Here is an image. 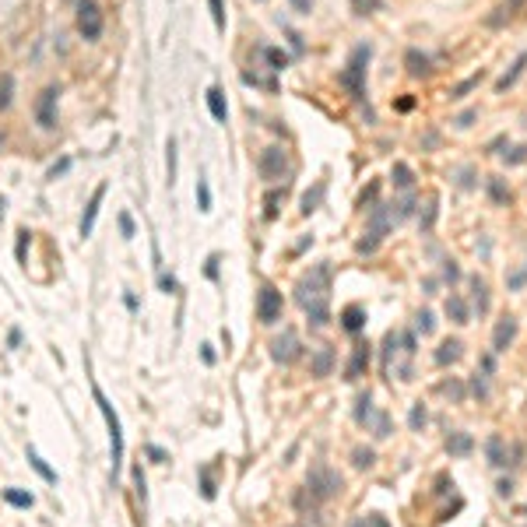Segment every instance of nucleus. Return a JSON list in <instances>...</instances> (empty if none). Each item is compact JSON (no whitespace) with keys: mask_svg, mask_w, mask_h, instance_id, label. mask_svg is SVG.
I'll use <instances>...</instances> for the list:
<instances>
[{"mask_svg":"<svg viewBox=\"0 0 527 527\" xmlns=\"http://www.w3.org/2000/svg\"><path fill=\"white\" fill-rule=\"evenodd\" d=\"M330 282H334V274L327 260L313 264L295 282V302L302 306V313L309 317L313 327H324L330 320Z\"/></svg>","mask_w":527,"mask_h":527,"instance_id":"nucleus-1","label":"nucleus"},{"mask_svg":"<svg viewBox=\"0 0 527 527\" xmlns=\"http://www.w3.org/2000/svg\"><path fill=\"white\" fill-rule=\"evenodd\" d=\"M91 397H96V405H99V412H102V422H106V429H109V457H113V478L120 475V468H123V425H120V415H116V408H113V401L106 397V390L91 380Z\"/></svg>","mask_w":527,"mask_h":527,"instance_id":"nucleus-2","label":"nucleus"},{"mask_svg":"<svg viewBox=\"0 0 527 527\" xmlns=\"http://www.w3.org/2000/svg\"><path fill=\"white\" fill-rule=\"evenodd\" d=\"M369 56H373V46H369V43L355 46L352 56H348V64H345V71L337 74V81L348 88V96H352L355 102H366V71H369Z\"/></svg>","mask_w":527,"mask_h":527,"instance_id":"nucleus-3","label":"nucleus"},{"mask_svg":"<svg viewBox=\"0 0 527 527\" xmlns=\"http://www.w3.org/2000/svg\"><path fill=\"white\" fill-rule=\"evenodd\" d=\"M390 225H394V211H390V204H373L369 208V225H366V236L355 243V250L359 254H377L380 250V243L387 239V232H390Z\"/></svg>","mask_w":527,"mask_h":527,"instance_id":"nucleus-4","label":"nucleus"},{"mask_svg":"<svg viewBox=\"0 0 527 527\" xmlns=\"http://www.w3.org/2000/svg\"><path fill=\"white\" fill-rule=\"evenodd\" d=\"M341 489H345V478H341V475L330 468V464L317 460L313 468H309V475H306V492L313 495L317 503L334 500V495H341Z\"/></svg>","mask_w":527,"mask_h":527,"instance_id":"nucleus-5","label":"nucleus"},{"mask_svg":"<svg viewBox=\"0 0 527 527\" xmlns=\"http://www.w3.org/2000/svg\"><path fill=\"white\" fill-rule=\"evenodd\" d=\"M355 422H359V425H366V429L373 432L377 440H387L390 432H394V425H390V415L373 408V394H369V390H366V394L355 401Z\"/></svg>","mask_w":527,"mask_h":527,"instance_id":"nucleus-6","label":"nucleus"},{"mask_svg":"<svg viewBox=\"0 0 527 527\" xmlns=\"http://www.w3.org/2000/svg\"><path fill=\"white\" fill-rule=\"evenodd\" d=\"M257 172H260L264 183H278V179H285V176L292 172V166H289V151H285V148H278V144L264 148V151H260V159H257Z\"/></svg>","mask_w":527,"mask_h":527,"instance_id":"nucleus-7","label":"nucleus"},{"mask_svg":"<svg viewBox=\"0 0 527 527\" xmlns=\"http://www.w3.org/2000/svg\"><path fill=\"white\" fill-rule=\"evenodd\" d=\"M106 28V18H102V8L96 0H78V32L85 43H96Z\"/></svg>","mask_w":527,"mask_h":527,"instance_id":"nucleus-8","label":"nucleus"},{"mask_svg":"<svg viewBox=\"0 0 527 527\" xmlns=\"http://www.w3.org/2000/svg\"><path fill=\"white\" fill-rule=\"evenodd\" d=\"M271 359H274L278 366H295V362L302 359V341H299L295 327H285L282 334L271 341Z\"/></svg>","mask_w":527,"mask_h":527,"instance_id":"nucleus-9","label":"nucleus"},{"mask_svg":"<svg viewBox=\"0 0 527 527\" xmlns=\"http://www.w3.org/2000/svg\"><path fill=\"white\" fill-rule=\"evenodd\" d=\"M282 309H285L282 292H278L274 285H260V292H257V320L264 327H271V324L282 320Z\"/></svg>","mask_w":527,"mask_h":527,"instance_id":"nucleus-10","label":"nucleus"},{"mask_svg":"<svg viewBox=\"0 0 527 527\" xmlns=\"http://www.w3.org/2000/svg\"><path fill=\"white\" fill-rule=\"evenodd\" d=\"M56 102H60V85L43 88V96L36 102V123H39L43 131H53L56 127Z\"/></svg>","mask_w":527,"mask_h":527,"instance_id":"nucleus-11","label":"nucleus"},{"mask_svg":"<svg viewBox=\"0 0 527 527\" xmlns=\"http://www.w3.org/2000/svg\"><path fill=\"white\" fill-rule=\"evenodd\" d=\"M106 183H99L96 190H91V197H88V204H85V214H81V225H78V232H81V239H88L91 236V229H96V218H99V208H102V201H106Z\"/></svg>","mask_w":527,"mask_h":527,"instance_id":"nucleus-12","label":"nucleus"},{"mask_svg":"<svg viewBox=\"0 0 527 527\" xmlns=\"http://www.w3.org/2000/svg\"><path fill=\"white\" fill-rule=\"evenodd\" d=\"M369 359H373V348L366 345V341H359L355 345V352H352V359H348V366H345V380L348 383H355L366 369H369Z\"/></svg>","mask_w":527,"mask_h":527,"instance_id":"nucleus-13","label":"nucleus"},{"mask_svg":"<svg viewBox=\"0 0 527 527\" xmlns=\"http://www.w3.org/2000/svg\"><path fill=\"white\" fill-rule=\"evenodd\" d=\"M524 4H527V0H503V4L495 8L492 14H485V28H503V25H510L520 14Z\"/></svg>","mask_w":527,"mask_h":527,"instance_id":"nucleus-14","label":"nucleus"},{"mask_svg":"<svg viewBox=\"0 0 527 527\" xmlns=\"http://www.w3.org/2000/svg\"><path fill=\"white\" fill-rule=\"evenodd\" d=\"M513 337H517V320L503 317L500 324H495V330H492V352H506L513 345Z\"/></svg>","mask_w":527,"mask_h":527,"instance_id":"nucleus-15","label":"nucleus"},{"mask_svg":"<svg viewBox=\"0 0 527 527\" xmlns=\"http://www.w3.org/2000/svg\"><path fill=\"white\" fill-rule=\"evenodd\" d=\"M460 355H464V341L450 337V341H443V345L432 352V362H436V366H453V362H460Z\"/></svg>","mask_w":527,"mask_h":527,"instance_id":"nucleus-16","label":"nucleus"},{"mask_svg":"<svg viewBox=\"0 0 527 527\" xmlns=\"http://www.w3.org/2000/svg\"><path fill=\"white\" fill-rule=\"evenodd\" d=\"M204 99H208V113L214 116V123H225L229 120V102H225V91L218 85H211Z\"/></svg>","mask_w":527,"mask_h":527,"instance_id":"nucleus-17","label":"nucleus"},{"mask_svg":"<svg viewBox=\"0 0 527 527\" xmlns=\"http://www.w3.org/2000/svg\"><path fill=\"white\" fill-rule=\"evenodd\" d=\"M524 71H527V49H524V53H517V60L506 67V74H503L500 81H495V91H506V88H513V85L524 78Z\"/></svg>","mask_w":527,"mask_h":527,"instance_id":"nucleus-18","label":"nucleus"},{"mask_svg":"<svg viewBox=\"0 0 527 527\" xmlns=\"http://www.w3.org/2000/svg\"><path fill=\"white\" fill-rule=\"evenodd\" d=\"M341 327H345L348 334H359V330L366 327V306L352 302V306L341 309Z\"/></svg>","mask_w":527,"mask_h":527,"instance_id":"nucleus-19","label":"nucleus"},{"mask_svg":"<svg viewBox=\"0 0 527 527\" xmlns=\"http://www.w3.org/2000/svg\"><path fill=\"white\" fill-rule=\"evenodd\" d=\"M330 369H334V348L324 345V348H317L313 359H309V373L313 377H330Z\"/></svg>","mask_w":527,"mask_h":527,"instance_id":"nucleus-20","label":"nucleus"},{"mask_svg":"<svg viewBox=\"0 0 527 527\" xmlns=\"http://www.w3.org/2000/svg\"><path fill=\"white\" fill-rule=\"evenodd\" d=\"M447 317H450L453 324H460V327H464V324H471V309H468V302H464L457 292L447 295Z\"/></svg>","mask_w":527,"mask_h":527,"instance_id":"nucleus-21","label":"nucleus"},{"mask_svg":"<svg viewBox=\"0 0 527 527\" xmlns=\"http://www.w3.org/2000/svg\"><path fill=\"white\" fill-rule=\"evenodd\" d=\"M471 450H475L471 432H450V436H447V453L450 457H468Z\"/></svg>","mask_w":527,"mask_h":527,"instance_id":"nucleus-22","label":"nucleus"},{"mask_svg":"<svg viewBox=\"0 0 527 527\" xmlns=\"http://www.w3.org/2000/svg\"><path fill=\"white\" fill-rule=\"evenodd\" d=\"M397 352H405V348H401V330H387V337H383V373L394 369Z\"/></svg>","mask_w":527,"mask_h":527,"instance_id":"nucleus-23","label":"nucleus"},{"mask_svg":"<svg viewBox=\"0 0 527 527\" xmlns=\"http://www.w3.org/2000/svg\"><path fill=\"white\" fill-rule=\"evenodd\" d=\"M485 453H489V464H492V468H503V464H506V447H503V436H500V432H492V436L485 440Z\"/></svg>","mask_w":527,"mask_h":527,"instance_id":"nucleus-24","label":"nucleus"},{"mask_svg":"<svg viewBox=\"0 0 527 527\" xmlns=\"http://www.w3.org/2000/svg\"><path fill=\"white\" fill-rule=\"evenodd\" d=\"M405 64H408V74H415V78H422V74H429V53H422V49H408L405 53Z\"/></svg>","mask_w":527,"mask_h":527,"instance_id":"nucleus-25","label":"nucleus"},{"mask_svg":"<svg viewBox=\"0 0 527 527\" xmlns=\"http://www.w3.org/2000/svg\"><path fill=\"white\" fill-rule=\"evenodd\" d=\"M282 204H285V187L267 190V197H264V218L274 222V218H278V211H282Z\"/></svg>","mask_w":527,"mask_h":527,"instance_id":"nucleus-26","label":"nucleus"},{"mask_svg":"<svg viewBox=\"0 0 527 527\" xmlns=\"http://www.w3.org/2000/svg\"><path fill=\"white\" fill-rule=\"evenodd\" d=\"M25 457H28V464H32V471H36V475H39L43 482L56 485V471L49 468V464H46V460H43V457H39V453H36L32 447H28V450H25Z\"/></svg>","mask_w":527,"mask_h":527,"instance_id":"nucleus-27","label":"nucleus"},{"mask_svg":"<svg viewBox=\"0 0 527 527\" xmlns=\"http://www.w3.org/2000/svg\"><path fill=\"white\" fill-rule=\"evenodd\" d=\"M4 503H11L14 510H32L36 506V495L25 492V489H4Z\"/></svg>","mask_w":527,"mask_h":527,"instance_id":"nucleus-28","label":"nucleus"},{"mask_svg":"<svg viewBox=\"0 0 527 527\" xmlns=\"http://www.w3.org/2000/svg\"><path fill=\"white\" fill-rule=\"evenodd\" d=\"M390 176H394V187L397 190H412L415 187V172H412L408 162H394V172Z\"/></svg>","mask_w":527,"mask_h":527,"instance_id":"nucleus-29","label":"nucleus"},{"mask_svg":"<svg viewBox=\"0 0 527 527\" xmlns=\"http://www.w3.org/2000/svg\"><path fill=\"white\" fill-rule=\"evenodd\" d=\"M471 292H475V309H478V317L489 313V285H485V278H471Z\"/></svg>","mask_w":527,"mask_h":527,"instance_id":"nucleus-30","label":"nucleus"},{"mask_svg":"<svg viewBox=\"0 0 527 527\" xmlns=\"http://www.w3.org/2000/svg\"><path fill=\"white\" fill-rule=\"evenodd\" d=\"M324 190H327V183L320 179L309 194H302V208H299V211H302V214H313V211L320 208V201H324Z\"/></svg>","mask_w":527,"mask_h":527,"instance_id":"nucleus-31","label":"nucleus"},{"mask_svg":"<svg viewBox=\"0 0 527 527\" xmlns=\"http://www.w3.org/2000/svg\"><path fill=\"white\" fill-rule=\"evenodd\" d=\"M352 464H355L359 471H369V468L377 464V450H373V447H355V450H352Z\"/></svg>","mask_w":527,"mask_h":527,"instance_id":"nucleus-32","label":"nucleus"},{"mask_svg":"<svg viewBox=\"0 0 527 527\" xmlns=\"http://www.w3.org/2000/svg\"><path fill=\"white\" fill-rule=\"evenodd\" d=\"M264 60H267L271 71H285L289 67V53L278 49V46H264Z\"/></svg>","mask_w":527,"mask_h":527,"instance_id":"nucleus-33","label":"nucleus"},{"mask_svg":"<svg viewBox=\"0 0 527 527\" xmlns=\"http://www.w3.org/2000/svg\"><path fill=\"white\" fill-rule=\"evenodd\" d=\"M482 78H485V71H478V74H471V78H464L460 85H453V88H450V99H464L468 91H475V88L482 85Z\"/></svg>","mask_w":527,"mask_h":527,"instance_id":"nucleus-34","label":"nucleus"},{"mask_svg":"<svg viewBox=\"0 0 527 527\" xmlns=\"http://www.w3.org/2000/svg\"><path fill=\"white\" fill-rule=\"evenodd\" d=\"M131 482H134V492H137V500H141V506L148 503V478H144V468L141 464H134L131 468Z\"/></svg>","mask_w":527,"mask_h":527,"instance_id":"nucleus-35","label":"nucleus"},{"mask_svg":"<svg viewBox=\"0 0 527 527\" xmlns=\"http://www.w3.org/2000/svg\"><path fill=\"white\" fill-rule=\"evenodd\" d=\"M425 422H429V412H425V405L418 401V405H412V412H408V425H412V432H422Z\"/></svg>","mask_w":527,"mask_h":527,"instance_id":"nucleus-36","label":"nucleus"},{"mask_svg":"<svg viewBox=\"0 0 527 527\" xmlns=\"http://www.w3.org/2000/svg\"><path fill=\"white\" fill-rule=\"evenodd\" d=\"M14 99V74H0V109H8Z\"/></svg>","mask_w":527,"mask_h":527,"instance_id":"nucleus-37","label":"nucleus"},{"mask_svg":"<svg viewBox=\"0 0 527 527\" xmlns=\"http://www.w3.org/2000/svg\"><path fill=\"white\" fill-rule=\"evenodd\" d=\"M166 183H169V187L176 183V141L172 137L166 141Z\"/></svg>","mask_w":527,"mask_h":527,"instance_id":"nucleus-38","label":"nucleus"},{"mask_svg":"<svg viewBox=\"0 0 527 527\" xmlns=\"http://www.w3.org/2000/svg\"><path fill=\"white\" fill-rule=\"evenodd\" d=\"M352 11H355L359 18L377 14V11H383V0H352Z\"/></svg>","mask_w":527,"mask_h":527,"instance_id":"nucleus-39","label":"nucleus"},{"mask_svg":"<svg viewBox=\"0 0 527 527\" xmlns=\"http://www.w3.org/2000/svg\"><path fill=\"white\" fill-rule=\"evenodd\" d=\"M489 194H492L495 204H506V201H510V187H503V179H500V176H492V179H489Z\"/></svg>","mask_w":527,"mask_h":527,"instance_id":"nucleus-40","label":"nucleus"},{"mask_svg":"<svg viewBox=\"0 0 527 527\" xmlns=\"http://www.w3.org/2000/svg\"><path fill=\"white\" fill-rule=\"evenodd\" d=\"M415 330H418L422 337H429L432 330H436V317H432V313H429V309H422V313L415 317Z\"/></svg>","mask_w":527,"mask_h":527,"instance_id":"nucleus-41","label":"nucleus"},{"mask_svg":"<svg viewBox=\"0 0 527 527\" xmlns=\"http://www.w3.org/2000/svg\"><path fill=\"white\" fill-rule=\"evenodd\" d=\"M208 8H211V21L218 32H225V0H208Z\"/></svg>","mask_w":527,"mask_h":527,"instance_id":"nucleus-42","label":"nucleus"},{"mask_svg":"<svg viewBox=\"0 0 527 527\" xmlns=\"http://www.w3.org/2000/svg\"><path fill=\"white\" fill-rule=\"evenodd\" d=\"M116 225H120V236H123V239H134V236H137V225H134V218H131V211H120Z\"/></svg>","mask_w":527,"mask_h":527,"instance_id":"nucleus-43","label":"nucleus"},{"mask_svg":"<svg viewBox=\"0 0 527 527\" xmlns=\"http://www.w3.org/2000/svg\"><path fill=\"white\" fill-rule=\"evenodd\" d=\"M197 211H211V187H208V179H197Z\"/></svg>","mask_w":527,"mask_h":527,"instance_id":"nucleus-44","label":"nucleus"},{"mask_svg":"<svg viewBox=\"0 0 527 527\" xmlns=\"http://www.w3.org/2000/svg\"><path fill=\"white\" fill-rule=\"evenodd\" d=\"M436 204H440V197L432 194V197H429V208H425V214H422V232H429L432 225H436Z\"/></svg>","mask_w":527,"mask_h":527,"instance_id":"nucleus-45","label":"nucleus"},{"mask_svg":"<svg viewBox=\"0 0 527 527\" xmlns=\"http://www.w3.org/2000/svg\"><path fill=\"white\" fill-rule=\"evenodd\" d=\"M144 453H148V460H151V464H169V450H162L159 443H148V447H144Z\"/></svg>","mask_w":527,"mask_h":527,"instance_id":"nucleus-46","label":"nucleus"},{"mask_svg":"<svg viewBox=\"0 0 527 527\" xmlns=\"http://www.w3.org/2000/svg\"><path fill=\"white\" fill-rule=\"evenodd\" d=\"M377 194H380V183H369V187H366V190L359 194V208L366 211L369 204H377Z\"/></svg>","mask_w":527,"mask_h":527,"instance_id":"nucleus-47","label":"nucleus"},{"mask_svg":"<svg viewBox=\"0 0 527 527\" xmlns=\"http://www.w3.org/2000/svg\"><path fill=\"white\" fill-rule=\"evenodd\" d=\"M32 243V232L28 229H18V246H14V257H18V264H25V246Z\"/></svg>","mask_w":527,"mask_h":527,"instance_id":"nucleus-48","label":"nucleus"},{"mask_svg":"<svg viewBox=\"0 0 527 527\" xmlns=\"http://www.w3.org/2000/svg\"><path fill=\"white\" fill-rule=\"evenodd\" d=\"M201 495L204 500H214V478H211L208 468H201Z\"/></svg>","mask_w":527,"mask_h":527,"instance_id":"nucleus-49","label":"nucleus"},{"mask_svg":"<svg viewBox=\"0 0 527 527\" xmlns=\"http://www.w3.org/2000/svg\"><path fill=\"white\" fill-rule=\"evenodd\" d=\"M159 289H162L166 295H176V292H179V282H176L172 274H166V271H162V274H159Z\"/></svg>","mask_w":527,"mask_h":527,"instance_id":"nucleus-50","label":"nucleus"},{"mask_svg":"<svg viewBox=\"0 0 527 527\" xmlns=\"http://www.w3.org/2000/svg\"><path fill=\"white\" fill-rule=\"evenodd\" d=\"M204 274H208V282H218V254H211V257H208Z\"/></svg>","mask_w":527,"mask_h":527,"instance_id":"nucleus-51","label":"nucleus"},{"mask_svg":"<svg viewBox=\"0 0 527 527\" xmlns=\"http://www.w3.org/2000/svg\"><path fill=\"white\" fill-rule=\"evenodd\" d=\"M475 120H478V109H464V113H460V116H457L453 123H457V127L464 131V127H471V123H475Z\"/></svg>","mask_w":527,"mask_h":527,"instance_id":"nucleus-52","label":"nucleus"},{"mask_svg":"<svg viewBox=\"0 0 527 527\" xmlns=\"http://www.w3.org/2000/svg\"><path fill=\"white\" fill-rule=\"evenodd\" d=\"M71 169V159H60L56 166H49V172H46V179H56V176H64Z\"/></svg>","mask_w":527,"mask_h":527,"instance_id":"nucleus-53","label":"nucleus"},{"mask_svg":"<svg viewBox=\"0 0 527 527\" xmlns=\"http://www.w3.org/2000/svg\"><path fill=\"white\" fill-rule=\"evenodd\" d=\"M471 394H475V397H482V401L489 397V387H485V377H471Z\"/></svg>","mask_w":527,"mask_h":527,"instance_id":"nucleus-54","label":"nucleus"},{"mask_svg":"<svg viewBox=\"0 0 527 527\" xmlns=\"http://www.w3.org/2000/svg\"><path fill=\"white\" fill-rule=\"evenodd\" d=\"M292 4V11H299V14H309L313 11V0H289Z\"/></svg>","mask_w":527,"mask_h":527,"instance_id":"nucleus-55","label":"nucleus"},{"mask_svg":"<svg viewBox=\"0 0 527 527\" xmlns=\"http://www.w3.org/2000/svg\"><path fill=\"white\" fill-rule=\"evenodd\" d=\"M524 159H527V148L520 144V148H513V155H510V159H506V166H520Z\"/></svg>","mask_w":527,"mask_h":527,"instance_id":"nucleus-56","label":"nucleus"},{"mask_svg":"<svg viewBox=\"0 0 527 527\" xmlns=\"http://www.w3.org/2000/svg\"><path fill=\"white\" fill-rule=\"evenodd\" d=\"M443 278H447V282H457V278H460V267H457L453 260H447V267H443Z\"/></svg>","mask_w":527,"mask_h":527,"instance_id":"nucleus-57","label":"nucleus"},{"mask_svg":"<svg viewBox=\"0 0 527 527\" xmlns=\"http://www.w3.org/2000/svg\"><path fill=\"white\" fill-rule=\"evenodd\" d=\"M443 394H453V397L460 401V397H464V387H460V383H443Z\"/></svg>","mask_w":527,"mask_h":527,"instance_id":"nucleus-58","label":"nucleus"},{"mask_svg":"<svg viewBox=\"0 0 527 527\" xmlns=\"http://www.w3.org/2000/svg\"><path fill=\"white\" fill-rule=\"evenodd\" d=\"M8 345H11V348H18V345H21V330H18V327H11V330H8Z\"/></svg>","mask_w":527,"mask_h":527,"instance_id":"nucleus-59","label":"nucleus"},{"mask_svg":"<svg viewBox=\"0 0 527 527\" xmlns=\"http://www.w3.org/2000/svg\"><path fill=\"white\" fill-rule=\"evenodd\" d=\"M201 359H204L208 366H214V348H211V345H201Z\"/></svg>","mask_w":527,"mask_h":527,"instance_id":"nucleus-60","label":"nucleus"},{"mask_svg":"<svg viewBox=\"0 0 527 527\" xmlns=\"http://www.w3.org/2000/svg\"><path fill=\"white\" fill-rule=\"evenodd\" d=\"M123 306H127L131 313H137V295H131V292H127V295H123Z\"/></svg>","mask_w":527,"mask_h":527,"instance_id":"nucleus-61","label":"nucleus"},{"mask_svg":"<svg viewBox=\"0 0 527 527\" xmlns=\"http://www.w3.org/2000/svg\"><path fill=\"white\" fill-rule=\"evenodd\" d=\"M289 39H292V49L302 53V36H299V32H289Z\"/></svg>","mask_w":527,"mask_h":527,"instance_id":"nucleus-62","label":"nucleus"},{"mask_svg":"<svg viewBox=\"0 0 527 527\" xmlns=\"http://www.w3.org/2000/svg\"><path fill=\"white\" fill-rule=\"evenodd\" d=\"M510 492H513V485H510V478H506V482H500V495H510Z\"/></svg>","mask_w":527,"mask_h":527,"instance_id":"nucleus-63","label":"nucleus"},{"mask_svg":"<svg viewBox=\"0 0 527 527\" xmlns=\"http://www.w3.org/2000/svg\"><path fill=\"white\" fill-rule=\"evenodd\" d=\"M0 222H4V197H0Z\"/></svg>","mask_w":527,"mask_h":527,"instance_id":"nucleus-64","label":"nucleus"}]
</instances>
